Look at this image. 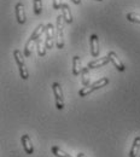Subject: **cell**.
Returning a JSON list of instances; mask_svg holds the SVG:
<instances>
[{"instance_id":"cell-16","label":"cell","mask_w":140,"mask_h":157,"mask_svg":"<svg viewBox=\"0 0 140 157\" xmlns=\"http://www.w3.org/2000/svg\"><path fill=\"white\" fill-rule=\"evenodd\" d=\"M36 48H38V53H39L40 57H44V56L46 55V50H47V47H46V44L41 40V38L36 40Z\"/></svg>"},{"instance_id":"cell-21","label":"cell","mask_w":140,"mask_h":157,"mask_svg":"<svg viewBox=\"0 0 140 157\" xmlns=\"http://www.w3.org/2000/svg\"><path fill=\"white\" fill-rule=\"evenodd\" d=\"M62 6V0H53V9L55 10H58Z\"/></svg>"},{"instance_id":"cell-2","label":"cell","mask_w":140,"mask_h":157,"mask_svg":"<svg viewBox=\"0 0 140 157\" xmlns=\"http://www.w3.org/2000/svg\"><path fill=\"white\" fill-rule=\"evenodd\" d=\"M64 18L60 15L57 17V23H56V46L57 48L62 50L64 47Z\"/></svg>"},{"instance_id":"cell-22","label":"cell","mask_w":140,"mask_h":157,"mask_svg":"<svg viewBox=\"0 0 140 157\" xmlns=\"http://www.w3.org/2000/svg\"><path fill=\"white\" fill-rule=\"evenodd\" d=\"M74 4H76V5H80L81 4V0H71Z\"/></svg>"},{"instance_id":"cell-25","label":"cell","mask_w":140,"mask_h":157,"mask_svg":"<svg viewBox=\"0 0 140 157\" xmlns=\"http://www.w3.org/2000/svg\"><path fill=\"white\" fill-rule=\"evenodd\" d=\"M139 157H140V152H139Z\"/></svg>"},{"instance_id":"cell-9","label":"cell","mask_w":140,"mask_h":157,"mask_svg":"<svg viewBox=\"0 0 140 157\" xmlns=\"http://www.w3.org/2000/svg\"><path fill=\"white\" fill-rule=\"evenodd\" d=\"M109 62H110V59L106 56V57H101V58H97V59H94V60H91V62L87 64V67H88L89 69H96V68H100V67L106 65Z\"/></svg>"},{"instance_id":"cell-7","label":"cell","mask_w":140,"mask_h":157,"mask_svg":"<svg viewBox=\"0 0 140 157\" xmlns=\"http://www.w3.org/2000/svg\"><path fill=\"white\" fill-rule=\"evenodd\" d=\"M108 57L110 59V62L114 64V67L119 70V71H124V64L121 62V59L119 58V56L114 52V51H109V53H108Z\"/></svg>"},{"instance_id":"cell-4","label":"cell","mask_w":140,"mask_h":157,"mask_svg":"<svg viewBox=\"0 0 140 157\" xmlns=\"http://www.w3.org/2000/svg\"><path fill=\"white\" fill-rule=\"evenodd\" d=\"M46 39H45V44L47 50H51L55 46V39H56V27L52 23L46 24Z\"/></svg>"},{"instance_id":"cell-3","label":"cell","mask_w":140,"mask_h":157,"mask_svg":"<svg viewBox=\"0 0 140 157\" xmlns=\"http://www.w3.org/2000/svg\"><path fill=\"white\" fill-rule=\"evenodd\" d=\"M13 58L16 60L17 65H18V69H20V75L23 80H27L29 78V74H28V70H27V67H25V62L23 58V53L21 52L20 50H15L13 51Z\"/></svg>"},{"instance_id":"cell-1","label":"cell","mask_w":140,"mask_h":157,"mask_svg":"<svg viewBox=\"0 0 140 157\" xmlns=\"http://www.w3.org/2000/svg\"><path fill=\"white\" fill-rule=\"evenodd\" d=\"M108 83H109V78H99V80H97L94 83H92L91 86L88 85V86H85L83 88H81L80 91H79V96H80V97H86V96L91 94L92 92H94V91H97V90H100V88L105 87Z\"/></svg>"},{"instance_id":"cell-12","label":"cell","mask_w":140,"mask_h":157,"mask_svg":"<svg viewBox=\"0 0 140 157\" xmlns=\"http://www.w3.org/2000/svg\"><path fill=\"white\" fill-rule=\"evenodd\" d=\"M45 32H46V25L41 23V24H39V25L35 28V30H34L33 34L30 35V39L33 40V41H36L38 39H40L42 33H45Z\"/></svg>"},{"instance_id":"cell-11","label":"cell","mask_w":140,"mask_h":157,"mask_svg":"<svg viewBox=\"0 0 140 157\" xmlns=\"http://www.w3.org/2000/svg\"><path fill=\"white\" fill-rule=\"evenodd\" d=\"M60 10H62V16H63V18L65 21V23L71 24L74 20H73V15H71V11H70L69 6H68L66 4H62Z\"/></svg>"},{"instance_id":"cell-24","label":"cell","mask_w":140,"mask_h":157,"mask_svg":"<svg viewBox=\"0 0 140 157\" xmlns=\"http://www.w3.org/2000/svg\"><path fill=\"white\" fill-rule=\"evenodd\" d=\"M96 1H103V0H96Z\"/></svg>"},{"instance_id":"cell-15","label":"cell","mask_w":140,"mask_h":157,"mask_svg":"<svg viewBox=\"0 0 140 157\" xmlns=\"http://www.w3.org/2000/svg\"><path fill=\"white\" fill-rule=\"evenodd\" d=\"M89 81H91V75H89V68H82V71H81V82L83 86H88L89 85Z\"/></svg>"},{"instance_id":"cell-10","label":"cell","mask_w":140,"mask_h":157,"mask_svg":"<svg viewBox=\"0 0 140 157\" xmlns=\"http://www.w3.org/2000/svg\"><path fill=\"white\" fill-rule=\"evenodd\" d=\"M15 10H16V18L18 21V23L24 24L25 21H27V17H25V12H24V6H23V4L18 2V4L16 5Z\"/></svg>"},{"instance_id":"cell-19","label":"cell","mask_w":140,"mask_h":157,"mask_svg":"<svg viewBox=\"0 0 140 157\" xmlns=\"http://www.w3.org/2000/svg\"><path fill=\"white\" fill-rule=\"evenodd\" d=\"M33 10H34V13H35V15H40L41 11H42L41 0H34V1H33Z\"/></svg>"},{"instance_id":"cell-17","label":"cell","mask_w":140,"mask_h":157,"mask_svg":"<svg viewBox=\"0 0 140 157\" xmlns=\"http://www.w3.org/2000/svg\"><path fill=\"white\" fill-rule=\"evenodd\" d=\"M52 154L57 157H71V155L66 154L65 151H63L58 146H52Z\"/></svg>"},{"instance_id":"cell-23","label":"cell","mask_w":140,"mask_h":157,"mask_svg":"<svg viewBox=\"0 0 140 157\" xmlns=\"http://www.w3.org/2000/svg\"><path fill=\"white\" fill-rule=\"evenodd\" d=\"M76 157H87V156H86L85 154H82V152H80V154H78V156H76Z\"/></svg>"},{"instance_id":"cell-18","label":"cell","mask_w":140,"mask_h":157,"mask_svg":"<svg viewBox=\"0 0 140 157\" xmlns=\"http://www.w3.org/2000/svg\"><path fill=\"white\" fill-rule=\"evenodd\" d=\"M33 40L29 38V40L27 41V44H25V46H24V56L25 57H29L30 55H32V50H33Z\"/></svg>"},{"instance_id":"cell-20","label":"cell","mask_w":140,"mask_h":157,"mask_svg":"<svg viewBox=\"0 0 140 157\" xmlns=\"http://www.w3.org/2000/svg\"><path fill=\"white\" fill-rule=\"evenodd\" d=\"M127 20L132 23H140V15L135 12H129L127 15Z\"/></svg>"},{"instance_id":"cell-5","label":"cell","mask_w":140,"mask_h":157,"mask_svg":"<svg viewBox=\"0 0 140 157\" xmlns=\"http://www.w3.org/2000/svg\"><path fill=\"white\" fill-rule=\"evenodd\" d=\"M52 91L56 98V106L58 110H63L64 109V97H63V90L58 82L52 83Z\"/></svg>"},{"instance_id":"cell-13","label":"cell","mask_w":140,"mask_h":157,"mask_svg":"<svg viewBox=\"0 0 140 157\" xmlns=\"http://www.w3.org/2000/svg\"><path fill=\"white\" fill-rule=\"evenodd\" d=\"M140 152V137H137L133 141L132 149L129 151V157H137Z\"/></svg>"},{"instance_id":"cell-14","label":"cell","mask_w":140,"mask_h":157,"mask_svg":"<svg viewBox=\"0 0 140 157\" xmlns=\"http://www.w3.org/2000/svg\"><path fill=\"white\" fill-rule=\"evenodd\" d=\"M82 71V67H81V58L79 56H75L73 58V74L75 76H78Z\"/></svg>"},{"instance_id":"cell-8","label":"cell","mask_w":140,"mask_h":157,"mask_svg":"<svg viewBox=\"0 0 140 157\" xmlns=\"http://www.w3.org/2000/svg\"><path fill=\"white\" fill-rule=\"evenodd\" d=\"M21 141H22V145H23V149L24 151L28 154V155H32L34 152V147H33V144H32V140L28 134H23L21 138Z\"/></svg>"},{"instance_id":"cell-6","label":"cell","mask_w":140,"mask_h":157,"mask_svg":"<svg viewBox=\"0 0 140 157\" xmlns=\"http://www.w3.org/2000/svg\"><path fill=\"white\" fill-rule=\"evenodd\" d=\"M89 47H91V55L96 58V57H98L99 56V38L96 35V34H93V35H91V38H89Z\"/></svg>"}]
</instances>
